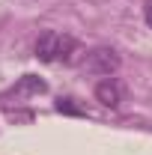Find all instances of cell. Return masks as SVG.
Instances as JSON below:
<instances>
[{"label": "cell", "instance_id": "obj_3", "mask_svg": "<svg viewBox=\"0 0 152 155\" xmlns=\"http://www.w3.org/2000/svg\"><path fill=\"white\" fill-rule=\"evenodd\" d=\"M95 98H98L104 107H111V110H114V107L122 104V87L116 84L114 78H104V81H98V84H95Z\"/></svg>", "mask_w": 152, "mask_h": 155}, {"label": "cell", "instance_id": "obj_5", "mask_svg": "<svg viewBox=\"0 0 152 155\" xmlns=\"http://www.w3.org/2000/svg\"><path fill=\"white\" fill-rule=\"evenodd\" d=\"M143 21L152 27V0H146V3H143Z\"/></svg>", "mask_w": 152, "mask_h": 155}, {"label": "cell", "instance_id": "obj_1", "mask_svg": "<svg viewBox=\"0 0 152 155\" xmlns=\"http://www.w3.org/2000/svg\"><path fill=\"white\" fill-rule=\"evenodd\" d=\"M36 57L42 63H72L78 51V42L66 33H57V30H45L42 36L36 39Z\"/></svg>", "mask_w": 152, "mask_h": 155}, {"label": "cell", "instance_id": "obj_2", "mask_svg": "<svg viewBox=\"0 0 152 155\" xmlns=\"http://www.w3.org/2000/svg\"><path fill=\"white\" fill-rule=\"evenodd\" d=\"M119 54L114 48H93L87 60H84V72H93V75H114L119 69Z\"/></svg>", "mask_w": 152, "mask_h": 155}, {"label": "cell", "instance_id": "obj_4", "mask_svg": "<svg viewBox=\"0 0 152 155\" xmlns=\"http://www.w3.org/2000/svg\"><path fill=\"white\" fill-rule=\"evenodd\" d=\"M48 90V84L45 81H39L36 75H24L18 81V87H15V96H24V93H30V96H39V93H45Z\"/></svg>", "mask_w": 152, "mask_h": 155}]
</instances>
